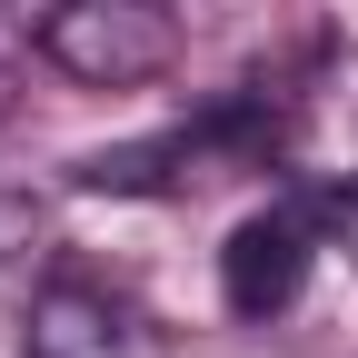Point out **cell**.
<instances>
[{
    "label": "cell",
    "instance_id": "cell-1",
    "mask_svg": "<svg viewBox=\"0 0 358 358\" xmlns=\"http://www.w3.org/2000/svg\"><path fill=\"white\" fill-rule=\"evenodd\" d=\"M40 60L70 70L80 90H150L179 70V10L169 0H50Z\"/></svg>",
    "mask_w": 358,
    "mask_h": 358
},
{
    "label": "cell",
    "instance_id": "cell-2",
    "mask_svg": "<svg viewBox=\"0 0 358 358\" xmlns=\"http://www.w3.org/2000/svg\"><path fill=\"white\" fill-rule=\"evenodd\" d=\"M20 358H169V338L129 299L90 289V279H50L20 319Z\"/></svg>",
    "mask_w": 358,
    "mask_h": 358
},
{
    "label": "cell",
    "instance_id": "cell-3",
    "mask_svg": "<svg viewBox=\"0 0 358 358\" xmlns=\"http://www.w3.org/2000/svg\"><path fill=\"white\" fill-rule=\"evenodd\" d=\"M308 259H319L308 209L268 199V209H249L239 229H229V249H219V299H229L239 319H279V308L308 289Z\"/></svg>",
    "mask_w": 358,
    "mask_h": 358
},
{
    "label": "cell",
    "instance_id": "cell-4",
    "mask_svg": "<svg viewBox=\"0 0 358 358\" xmlns=\"http://www.w3.org/2000/svg\"><path fill=\"white\" fill-rule=\"evenodd\" d=\"M30 239H40V209L0 189V259H10V249H30Z\"/></svg>",
    "mask_w": 358,
    "mask_h": 358
},
{
    "label": "cell",
    "instance_id": "cell-5",
    "mask_svg": "<svg viewBox=\"0 0 358 358\" xmlns=\"http://www.w3.org/2000/svg\"><path fill=\"white\" fill-rule=\"evenodd\" d=\"M0 120H10V70H0Z\"/></svg>",
    "mask_w": 358,
    "mask_h": 358
}]
</instances>
